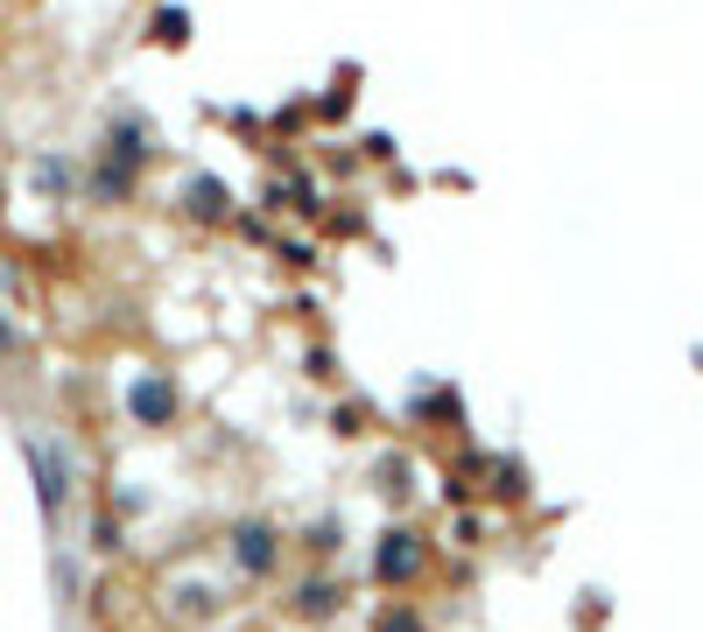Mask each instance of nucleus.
Segmentation results:
<instances>
[{"mask_svg":"<svg viewBox=\"0 0 703 632\" xmlns=\"http://www.w3.org/2000/svg\"><path fill=\"white\" fill-rule=\"evenodd\" d=\"M415 569H423V541L415 534H387V548L373 555V577L380 583H409Z\"/></svg>","mask_w":703,"mask_h":632,"instance_id":"f257e3e1","label":"nucleus"},{"mask_svg":"<svg viewBox=\"0 0 703 632\" xmlns=\"http://www.w3.org/2000/svg\"><path fill=\"white\" fill-rule=\"evenodd\" d=\"M239 569H275V527L267 520L239 527Z\"/></svg>","mask_w":703,"mask_h":632,"instance_id":"f03ea898","label":"nucleus"},{"mask_svg":"<svg viewBox=\"0 0 703 632\" xmlns=\"http://www.w3.org/2000/svg\"><path fill=\"white\" fill-rule=\"evenodd\" d=\"M134 415H141V421H170V415H176V394H170V380H148V387H134Z\"/></svg>","mask_w":703,"mask_h":632,"instance_id":"7ed1b4c3","label":"nucleus"},{"mask_svg":"<svg viewBox=\"0 0 703 632\" xmlns=\"http://www.w3.org/2000/svg\"><path fill=\"white\" fill-rule=\"evenodd\" d=\"M190 218H226V184H212V176H198V184L184 190Z\"/></svg>","mask_w":703,"mask_h":632,"instance_id":"20e7f679","label":"nucleus"},{"mask_svg":"<svg viewBox=\"0 0 703 632\" xmlns=\"http://www.w3.org/2000/svg\"><path fill=\"white\" fill-rule=\"evenodd\" d=\"M184 36H190V14L162 8V14H155V42H162V50H176V42H184Z\"/></svg>","mask_w":703,"mask_h":632,"instance_id":"39448f33","label":"nucleus"},{"mask_svg":"<svg viewBox=\"0 0 703 632\" xmlns=\"http://www.w3.org/2000/svg\"><path fill=\"white\" fill-rule=\"evenodd\" d=\"M373 632H423V619H415V611H380V625H373Z\"/></svg>","mask_w":703,"mask_h":632,"instance_id":"423d86ee","label":"nucleus"}]
</instances>
